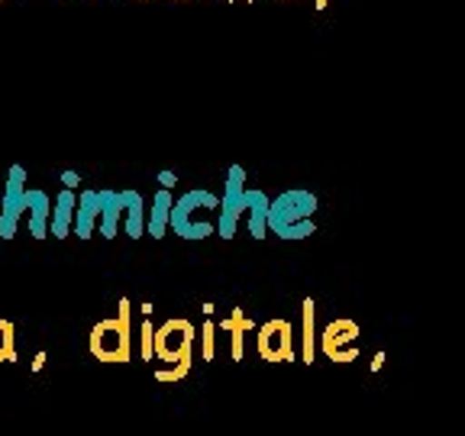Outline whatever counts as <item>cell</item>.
Returning <instances> with one entry per match:
<instances>
[{
    "label": "cell",
    "instance_id": "2",
    "mask_svg": "<svg viewBox=\"0 0 465 436\" xmlns=\"http://www.w3.org/2000/svg\"><path fill=\"white\" fill-rule=\"evenodd\" d=\"M26 165H10L7 188L0 197V240H14L16 223L26 217Z\"/></svg>",
    "mask_w": 465,
    "mask_h": 436
},
{
    "label": "cell",
    "instance_id": "9",
    "mask_svg": "<svg viewBox=\"0 0 465 436\" xmlns=\"http://www.w3.org/2000/svg\"><path fill=\"white\" fill-rule=\"evenodd\" d=\"M126 194V230H130V236H139V230H143V207H139V194L136 191H124Z\"/></svg>",
    "mask_w": 465,
    "mask_h": 436
},
{
    "label": "cell",
    "instance_id": "1",
    "mask_svg": "<svg viewBox=\"0 0 465 436\" xmlns=\"http://www.w3.org/2000/svg\"><path fill=\"white\" fill-rule=\"evenodd\" d=\"M87 346L101 362H126L130 359V301H120V317L94 323Z\"/></svg>",
    "mask_w": 465,
    "mask_h": 436
},
{
    "label": "cell",
    "instance_id": "13",
    "mask_svg": "<svg viewBox=\"0 0 465 436\" xmlns=\"http://www.w3.org/2000/svg\"><path fill=\"white\" fill-rule=\"evenodd\" d=\"M62 182H65V188H78V182H81V178H78V172H62Z\"/></svg>",
    "mask_w": 465,
    "mask_h": 436
},
{
    "label": "cell",
    "instance_id": "7",
    "mask_svg": "<svg viewBox=\"0 0 465 436\" xmlns=\"http://www.w3.org/2000/svg\"><path fill=\"white\" fill-rule=\"evenodd\" d=\"M259 349L265 359H288L291 352V327L282 320H272L269 327L262 330Z\"/></svg>",
    "mask_w": 465,
    "mask_h": 436
},
{
    "label": "cell",
    "instance_id": "4",
    "mask_svg": "<svg viewBox=\"0 0 465 436\" xmlns=\"http://www.w3.org/2000/svg\"><path fill=\"white\" fill-rule=\"evenodd\" d=\"M104 213V191H84L78 197V207H74V230L78 240H91L94 236V223Z\"/></svg>",
    "mask_w": 465,
    "mask_h": 436
},
{
    "label": "cell",
    "instance_id": "8",
    "mask_svg": "<svg viewBox=\"0 0 465 436\" xmlns=\"http://www.w3.org/2000/svg\"><path fill=\"white\" fill-rule=\"evenodd\" d=\"M126 211V194H114V191H104V213H101V233L104 236H116V220Z\"/></svg>",
    "mask_w": 465,
    "mask_h": 436
},
{
    "label": "cell",
    "instance_id": "11",
    "mask_svg": "<svg viewBox=\"0 0 465 436\" xmlns=\"http://www.w3.org/2000/svg\"><path fill=\"white\" fill-rule=\"evenodd\" d=\"M165 203H168V197L162 194V197H159V207H155V211H153V233H155V236H159L162 220H165Z\"/></svg>",
    "mask_w": 465,
    "mask_h": 436
},
{
    "label": "cell",
    "instance_id": "14",
    "mask_svg": "<svg viewBox=\"0 0 465 436\" xmlns=\"http://www.w3.org/2000/svg\"><path fill=\"white\" fill-rule=\"evenodd\" d=\"M43 362H45V352H36V362H33V372L43 369Z\"/></svg>",
    "mask_w": 465,
    "mask_h": 436
},
{
    "label": "cell",
    "instance_id": "10",
    "mask_svg": "<svg viewBox=\"0 0 465 436\" xmlns=\"http://www.w3.org/2000/svg\"><path fill=\"white\" fill-rule=\"evenodd\" d=\"M16 359V336L10 320H0V362H14Z\"/></svg>",
    "mask_w": 465,
    "mask_h": 436
},
{
    "label": "cell",
    "instance_id": "5",
    "mask_svg": "<svg viewBox=\"0 0 465 436\" xmlns=\"http://www.w3.org/2000/svg\"><path fill=\"white\" fill-rule=\"evenodd\" d=\"M26 213H29V233H33V240H45V236H49V217H52L49 194L39 188H29L26 191Z\"/></svg>",
    "mask_w": 465,
    "mask_h": 436
},
{
    "label": "cell",
    "instance_id": "12",
    "mask_svg": "<svg viewBox=\"0 0 465 436\" xmlns=\"http://www.w3.org/2000/svg\"><path fill=\"white\" fill-rule=\"evenodd\" d=\"M153 349H155V333H153V327L145 323V327H143V356L149 359V356H153Z\"/></svg>",
    "mask_w": 465,
    "mask_h": 436
},
{
    "label": "cell",
    "instance_id": "6",
    "mask_svg": "<svg viewBox=\"0 0 465 436\" xmlns=\"http://www.w3.org/2000/svg\"><path fill=\"white\" fill-rule=\"evenodd\" d=\"M74 207H78V194L72 188H62V194L55 197V207H52V236L55 240H65L74 230Z\"/></svg>",
    "mask_w": 465,
    "mask_h": 436
},
{
    "label": "cell",
    "instance_id": "3",
    "mask_svg": "<svg viewBox=\"0 0 465 436\" xmlns=\"http://www.w3.org/2000/svg\"><path fill=\"white\" fill-rule=\"evenodd\" d=\"M191 340H194V330H191L188 320H168L165 327L155 333V352H159V359H165V362H174V359L188 362Z\"/></svg>",
    "mask_w": 465,
    "mask_h": 436
}]
</instances>
